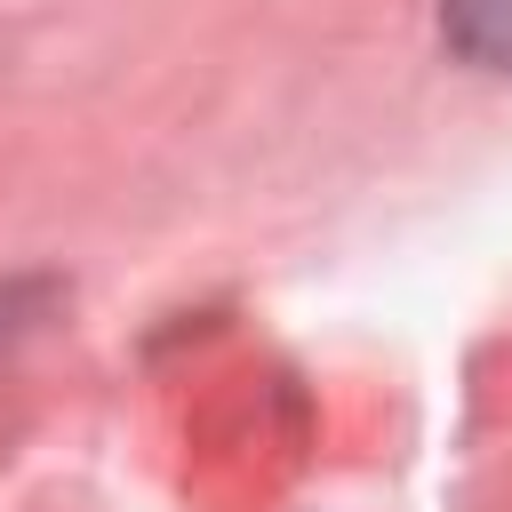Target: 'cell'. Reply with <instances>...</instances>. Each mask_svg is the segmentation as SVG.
Returning a JSON list of instances; mask_svg holds the SVG:
<instances>
[{
  "label": "cell",
  "instance_id": "cell-1",
  "mask_svg": "<svg viewBox=\"0 0 512 512\" xmlns=\"http://www.w3.org/2000/svg\"><path fill=\"white\" fill-rule=\"evenodd\" d=\"M440 24L472 64L512 72V0H440Z\"/></svg>",
  "mask_w": 512,
  "mask_h": 512
}]
</instances>
